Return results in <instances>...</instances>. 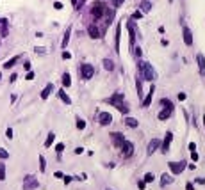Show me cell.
Listing matches in <instances>:
<instances>
[{"label":"cell","instance_id":"ab89813d","mask_svg":"<svg viewBox=\"0 0 205 190\" xmlns=\"http://www.w3.org/2000/svg\"><path fill=\"white\" fill-rule=\"evenodd\" d=\"M113 4H114V7H120L123 4V0H113Z\"/></svg>","mask_w":205,"mask_h":190},{"label":"cell","instance_id":"816d5d0a","mask_svg":"<svg viewBox=\"0 0 205 190\" xmlns=\"http://www.w3.org/2000/svg\"><path fill=\"white\" fill-rule=\"evenodd\" d=\"M203 125H205V116H203Z\"/></svg>","mask_w":205,"mask_h":190},{"label":"cell","instance_id":"f1b7e54d","mask_svg":"<svg viewBox=\"0 0 205 190\" xmlns=\"http://www.w3.org/2000/svg\"><path fill=\"white\" fill-rule=\"evenodd\" d=\"M128 34H130V46L134 48V39H136V32H134V28H132V25H128Z\"/></svg>","mask_w":205,"mask_h":190},{"label":"cell","instance_id":"836d02e7","mask_svg":"<svg viewBox=\"0 0 205 190\" xmlns=\"http://www.w3.org/2000/svg\"><path fill=\"white\" fill-rule=\"evenodd\" d=\"M7 156H9V153H7L6 149H2V148H0V158H2V160H6Z\"/></svg>","mask_w":205,"mask_h":190},{"label":"cell","instance_id":"f546056e","mask_svg":"<svg viewBox=\"0 0 205 190\" xmlns=\"http://www.w3.org/2000/svg\"><path fill=\"white\" fill-rule=\"evenodd\" d=\"M39 171L45 172L47 171V162H45V156H39Z\"/></svg>","mask_w":205,"mask_h":190},{"label":"cell","instance_id":"7402d4cb","mask_svg":"<svg viewBox=\"0 0 205 190\" xmlns=\"http://www.w3.org/2000/svg\"><path fill=\"white\" fill-rule=\"evenodd\" d=\"M120 34H121V25L118 23V27H116V52H120Z\"/></svg>","mask_w":205,"mask_h":190},{"label":"cell","instance_id":"6da1fadb","mask_svg":"<svg viewBox=\"0 0 205 190\" xmlns=\"http://www.w3.org/2000/svg\"><path fill=\"white\" fill-rule=\"evenodd\" d=\"M137 68H139V75H141L143 80H148V82H154L157 78V73L155 70L152 68V64H148L146 61H141V62L137 64Z\"/></svg>","mask_w":205,"mask_h":190},{"label":"cell","instance_id":"52a82bcc","mask_svg":"<svg viewBox=\"0 0 205 190\" xmlns=\"http://www.w3.org/2000/svg\"><path fill=\"white\" fill-rule=\"evenodd\" d=\"M98 119H100V125H102V126H107V125L113 123V116H111L109 112H100Z\"/></svg>","mask_w":205,"mask_h":190},{"label":"cell","instance_id":"681fc988","mask_svg":"<svg viewBox=\"0 0 205 190\" xmlns=\"http://www.w3.org/2000/svg\"><path fill=\"white\" fill-rule=\"evenodd\" d=\"M23 68L29 71V70H30V62H25V64H23Z\"/></svg>","mask_w":205,"mask_h":190},{"label":"cell","instance_id":"f5cc1de1","mask_svg":"<svg viewBox=\"0 0 205 190\" xmlns=\"http://www.w3.org/2000/svg\"><path fill=\"white\" fill-rule=\"evenodd\" d=\"M0 78H2V73H0Z\"/></svg>","mask_w":205,"mask_h":190},{"label":"cell","instance_id":"7c38bea8","mask_svg":"<svg viewBox=\"0 0 205 190\" xmlns=\"http://www.w3.org/2000/svg\"><path fill=\"white\" fill-rule=\"evenodd\" d=\"M87 34H89V37H91V39H100V37H102L100 30L95 27V25H89V28H87Z\"/></svg>","mask_w":205,"mask_h":190},{"label":"cell","instance_id":"277c9868","mask_svg":"<svg viewBox=\"0 0 205 190\" xmlns=\"http://www.w3.org/2000/svg\"><path fill=\"white\" fill-rule=\"evenodd\" d=\"M121 155H123V158H128V156H132V153H134V144L130 141H123L121 142Z\"/></svg>","mask_w":205,"mask_h":190},{"label":"cell","instance_id":"74e56055","mask_svg":"<svg viewBox=\"0 0 205 190\" xmlns=\"http://www.w3.org/2000/svg\"><path fill=\"white\" fill-rule=\"evenodd\" d=\"M63 149H64V144H57V146H56V151H57V153H63Z\"/></svg>","mask_w":205,"mask_h":190},{"label":"cell","instance_id":"603a6c76","mask_svg":"<svg viewBox=\"0 0 205 190\" xmlns=\"http://www.w3.org/2000/svg\"><path fill=\"white\" fill-rule=\"evenodd\" d=\"M150 9H152V4H150L148 0H143L141 2V13H148Z\"/></svg>","mask_w":205,"mask_h":190},{"label":"cell","instance_id":"e575fe53","mask_svg":"<svg viewBox=\"0 0 205 190\" xmlns=\"http://www.w3.org/2000/svg\"><path fill=\"white\" fill-rule=\"evenodd\" d=\"M191 160L193 162H198V153L196 151H191Z\"/></svg>","mask_w":205,"mask_h":190},{"label":"cell","instance_id":"f6af8a7d","mask_svg":"<svg viewBox=\"0 0 205 190\" xmlns=\"http://www.w3.org/2000/svg\"><path fill=\"white\" fill-rule=\"evenodd\" d=\"M178 99H180V101H184V99H185V92H180V94H178Z\"/></svg>","mask_w":205,"mask_h":190},{"label":"cell","instance_id":"ac0fdd59","mask_svg":"<svg viewBox=\"0 0 205 190\" xmlns=\"http://www.w3.org/2000/svg\"><path fill=\"white\" fill-rule=\"evenodd\" d=\"M18 59H20V55H16V57H13V59H9V61L4 64V70H9V68H13L14 64L18 62Z\"/></svg>","mask_w":205,"mask_h":190},{"label":"cell","instance_id":"4fadbf2b","mask_svg":"<svg viewBox=\"0 0 205 190\" xmlns=\"http://www.w3.org/2000/svg\"><path fill=\"white\" fill-rule=\"evenodd\" d=\"M111 137H113V142L116 148H120L121 142L125 141V137H123V133H118V132H114V133H111Z\"/></svg>","mask_w":205,"mask_h":190},{"label":"cell","instance_id":"d4e9b609","mask_svg":"<svg viewBox=\"0 0 205 190\" xmlns=\"http://www.w3.org/2000/svg\"><path fill=\"white\" fill-rule=\"evenodd\" d=\"M63 85H64V87H70V85H71L70 73H64V75H63Z\"/></svg>","mask_w":205,"mask_h":190},{"label":"cell","instance_id":"4dcf8cb0","mask_svg":"<svg viewBox=\"0 0 205 190\" xmlns=\"http://www.w3.org/2000/svg\"><path fill=\"white\" fill-rule=\"evenodd\" d=\"M154 179H155V176H154L152 172H146V174H145V179H143V181H145V183H150V181H154Z\"/></svg>","mask_w":205,"mask_h":190},{"label":"cell","instance_id":"9a60e30c","mask_svg":"<svg viewBox=\"0 0 205 190\" xmlns=\"http://www.w3.org/2000/svg\"><path fill=\"white\" fill-rule=\"evenodd\" d=\"M121 101H123V94H120V92H116V94H114V96H111V98H109V105H118V103H121Z\"/></svg>","mask_w":205,"mask_h":190},{"label":"cell","instance_id":"ffe728a7","mask_svg":"<svg viewBox=\"0 0 205 190\" xmlns=\"http://www.w3.org/2000/svg\"><path fill=\"white\" fill-rule=\"evenodd\" d=\"M125 125H127L128 128H137L139 123H137V119H134V117H127V119H125Z\"/></svg>","mask_w":205,"mask_h":190},{"label":"cell","instance_id":"d6986e66","mask_svg":"<svg viewBox=\"0 0 205 190\" xmlns=\"http://www.w3.org/2000/svg\"><path fill=\"white\" fill-rule=\"evenodd\" d=\"M70 34H71V27H68V28H66V34H64V37H63V44H61L63 48H66V46H68V41H70Z\"/></svg>","mask_w":205,"mask_h":190},{"label":"cell","instance_id":"7bdbcfd3","mask_svg":"<svg viewBox=\"0 0 205 190\" xmlns=\"http://www.w3.org/2000/svg\"><path fill=\"white\" fill-rule=\"evenodd\" d=\"M25 78H27V80H32V78H34V73H32V71H29L27 77H25Z\"/></svg>","mask_w":205,"mask_h":190},{"label":"cell","instance_id":"2e32d148","mask_svg":"<svg viewBox=\"0 0 205 190\" xmlns=\"http://www.w3.org/2000/svg\"><path fill=\"white\" fill-rule=\"evenodd\" d=\"M54 91V84H47V87L43 89V92H41V99H47L50 96V92Z\"/></svg>","mask_w":205,"mask_h":190},{"label":"cell","instance_id":"e0dca14e","mask_svg":"<svg viewBox=\"0 0 205 190\" xmlns=\"http://www.w3.org/2000/svg\"><path fill=\"white\" fill-rule=\"evenodd\" d=\"M170 183H173V178H171L170 174L164 172L163 178H161V187H166V185H170Z\"/></svg>","mask_w":205,"mask_h":190},{"label":"cell","instance_id":"ee69618b","mask_svg":"<svg viewBox=\"0 0 205 190\" xmlns=\"http://www.w3.org/2000/svg\"><path fill=\"white\" fill-rule=\"evenodd\" d=\"M189 151H196V144H194V142L189 144Z\"/></svg>","mask_w":205,"mask_h":190},{"label":"cell","instance_id":"db71d44e","mask_svg":"<svg viewBox=\"0 0 205 190\" xmlns=\"http://www.w3.org/2000/svg\"><path fill=\"white\" fill-rule=\"evenodd\" d=\"M170 2H173V0H170Z\"/></svg>","mask_w":205,"mask_h":190},{"label":"cell","instance_id":"5b68a950","mask_svg":"<svg viewBox=\"0 0 205 190\" xmlns=\"http://www.w3.org/2000/svg\"><path fill=\"white\" fill-rule=\"evenodd\" d=\"M34 188H38V179L32 174H27L25 179H23V190H34Z\"/></svg>","mask_w":205,"mask_h":190},{"label":"cell","instance_id":"484cf974","mask_svg":"<svg viewBox=\"0 0 205 190\" xmlns=\"http://www.w3.org/2000/svg\"><path fill=\"white\" fill-rule=\"evenodd\" d=\"M161 105H163L164 108H170V110H173V103H171L168 98H163V99H161Z\"/></svg>","mask_w":205,"mask_h":190},{"label":"cell","instance_id":"8fae6325","mask_svg":"<svg viewBox=\"0 0 205 190\" xmlns=\"http://www.w3.org/2000/svg\"><path fill=\"white\" fill-rule=\"evenodd\" d=\"M196 62H198V68H200V75L205 77V57L202 55V53L196 55Z\"/></svg>","mask_w":205,"mask_h":190},{"label":"cell","instance_id":"44dd1931","mask_svg":"<svg viewBox=\"0 0 205 190\" xmlns=\"http://www.w3.org/2000/svg\"><path fill=\"white\" fill-rule=\"evenodd\" d=\"M59 98L63 99V101L66 103V105H71V99H70V96H68V94H66V92H64L63 89L59 91Z\"/></svg>","mask_w":205,"mask_h":190},{"label":"cell","instance_id":"d590c367","mask_svg":"<svg viewBox=\"0 0 205 190\" xmlns=\"http://www.w3.org/2000/svg\"><path fill=\"white\" fill-rule=\"evenodd\" d=\"M132 18H134V20H139V18H143V13H141V11H136Z\"/></svg>","mask_w":205,"mask_h":190},{"label":"cell","instance_id":"1f68e13d","mask_svg":"<svg viewBox=\"0 0 205 190\" xmlns=\"http://www.w3.org/2000/svg\"><path fill=\"white\" fill-rule=\"evenodd\" d=\"M6 179V167H4V163H0V181H4Z\"/></svg>","mask_w":205,"mask_h":190},{"label":"cell","instance_id":"cb8c5ba5","mask_svg":"<svg viewBox=\"0 0 205 190\" xmlns=\"http://www.w3.org/2000/svg\"><path fill=\"white\" fill-rule=\"evenodd\" d=\"M170 116H171V110H170V108H164L163 112L159 114V119H161V121H166Z\"/></svg>","mask_w":205,"mask_h":190},{"label":"cell","instance_id":"b9f144b4","mask_svg":"<svg viewBox=\"0 0 205 190\" xmlns=\"http://www.w3.org/2000/svg\"><path fill=\"white\" fill-rule=\"evenodd\" d=\"M54 176H56L57 179H63V178H64V174H63V172H59V171H57V172L54 174Z\"/></svg>","mask_w":205,"mask_h":190},{"label":"cell","instance_id":"3957f363","mask_svg":"<svg viewBox=\"0 0 205 190\" xmlns=\"http://www.w3.org/2000/svg\"><path fill=\"white\" fill-rule=\"evenodd\" d=\"M78 73H80V77L84 78V80H89V78L95 75V68H93L91 64H82V66L78 68Z\"/></svg>","mask_w":205,"mask_h":190},{"label":"cell","instance_id":"9c48e42d","mask_svg":"<svg viewBox=\"0 0 205 190\" xmlns=\"http://www.w3.org/2000/svg\"><path fill=\"white\" fill-rule=\"evenodd\" d=\"M171 141H173V133H171V132H168V133H166V139H164V142L161 144V146H163V148H161V151H163V153H166V151L170 149Z\"/></svg>","mask_w":205,"mask_h":190},{"label":"cell","instance_id":"7dc6e473","mask_svg":"<svg viewBox=\"0 0 205 190\" xmlns=\"http://www.w3.org/2000/svg\"><path fill=\"white\" fill-rule=\"evenodd\" d=\"M185 190H194V188H193V183H187V185H185Z\"/></svg>","mask_w":205,"mask_h":190},{"label":"cell","instance_id":"f35d334b","mask_svg":"<svg viewBox=\"0 0 205 190\" xmlns=\"http://www.w3.org/2000/svg\"><path fill=\"white\" fill-rule=\"evenodd\" d=\"M63 59H71V53H70V52H66V50H64V52H63Z\"/></svg>","mask_w":205,"mask_h":190},{"label":"cell","instance_id":"4316f807","mask_svg":"<svg viewBox=\"0 0 205 190\" xmlns=\"http://www.w3.org/2000/svg\"><path fill=\"white\" fill-rule=\"evenodd\" d=\"M104 68H105L107 71H113L114 70V62L111 61V59H105V61H104Z\"/></svg>","mask_w":205,"mask_h":190},{"label":"cell","instance_id":"30bf717a","mask_svg":"<svg viewBox=\"0 0 205 190\" xmlns=\"http://www.w3.org/2000/svg\"><path fill=\"white\" fill-rule=\"evenodd\" d=\"M159 146H161V141H159V139H152V142L148 144V149H146V153H148V155H154V153L157 151V148H159Z\"/></svg>","mask_w":205,"mask_h":190},{"label":"cell","instance_id":"60d3db41","mask_svg":"<svg viewBox=\"0 0 205 190\" xmlns=\"http://www.w3.org/2000/svg\"><path fill=\"white\" fill-rule=\"evenodd\" d=\"M54 7L59 11V9H63V4H61V2H54Z\"/></svg>","mask_w":205,"mask_h":190},{"label":"cell","instance_id":"8d00e7d4","mask_svg":"<svg viewBox=\"0 0 205 190\" xmlns=\"http://www.w3.org/2000/svg\"><path fill=\"white\" fill-rule=\"evenodd\" d=\"M6 137L7 139H13V130H11V128H7L6 130Z\"/></svg>","mask_w":205,"mask_h":190},{"label":"cell","instance_id":"d6a6232c","mask_svg":"<svg viewBox=\"0 0 205 190\" xmlns=\"http://www.w3.org/2000/svg\"><path fill=\"white\" fill-rule=\"evenodd\" d=\"M77 128H78V130H84V128H86V121L78 117V119H77Z\"/></svg>","mask_w":205,"mask_h":190},{"label":"cell","instance_id":"bcb514c9","mask_svg":"<svg viewBox=\"0 0 205 190\" xmlns=\"http://www.w3.org/2000/svg\"><path fill=\"white\" fill-rule=\"evenodd\" d=\"M137 187H139V188H141V190H145V187H146V183H145V181H139V185H137Z\"/></svg>","mask_w":205,"mask_h":190},{"label":"cell","instance_id":"5bb4252c","mask_svg":"<svg viewBox=\"0 0 205 190\" xmlns=\"http://www.w3.org/2000/svg\"><path fill=\"white\" fill-rule=\"evenodd\" d=\"M154 92H155V87L152 85V87H150V91H148V94H146V98L143 99V105H141V107H148L150 103H152V98H154Z\"/></svg>","mask_w":205,"mask_h":190},{"label":"cell","instance_id":"83f0119b","mask_svg":"<svg viewBox=\"0 0 205 190\" xmlns=\"http://www.w3.org/2000/svg\"><path fill=\"white\" fill-rule=\"evenodd\" d=\"M56 141V133H48V137H47V141H45V146L47 148H50L52 146V142Z\"/></svg>","mask_w":205,"mask_h":190},{"label":"cell","instance_id":"ba28073f","mask_svg":"<svg viewBox=\"0 0 205 190\" xmlns=\"http://www.w3.org/2000/svg\"><path fill=\"white\" fill-rule=\"evenodd\" d=\"M182 36H184V43L187 44V46H191L193 44V32L189 27H184L182 28Z\"/></svg>","mask_w":205,"mask_h":190},{"label":"cell","instance_id":"7a4b0ae2","mask_svg":"<svg viewBox=\"0 0 205 190\" xmlns=\"http://www.w3.org/2000/svg\"><path fill=\"white\" fill-rule=\"evenodd\" d=\"M104 14H107V7L102 4V2H95L91 7V16L95 18V20H100Z\"/></svg>","mask_w":205,"mask_h":190},{"label":"cell","instance_id":"c3c4849f","mask_svg":"<svg viewBox=\"0 0 205 190\" xmlns=\"http://www.w3.org/2000/svg\"><path fill=\"white\" fill-rule=\"evenodd\" d=\"M63 179H64V183H66V185H68V183H70V181H71V178H70V176H66V178H63Z\"/></svg>","mask_w":205,"mask_h":190},{"label":"cell","instance_id":"f907efd6","mask_svg":"<svg viewBox=\"0 0 205 190\" xmlns=\"http://www.w3.org/2000/svg\"><path fill=\"white\" fill-rule=\"evenodd\" d=\"M71 4H73V6H77V4H78V0H71Z\"/></svg>","mask_w":205,"mask_h":190},{"label":"cell","instance_id":"8992f818","mask_svg":"<svg viewBox=\"0 0 205 190\" xmlns=\"http://www.w3.org/2000/svg\"><path fill=\"white\" fill-rule=\"evenodd\" d=\"M168 165H170V169H171L173 174H180V172L185 169V165H187V163H185V162H170Z\"/></svg>","mask_w":205,"mask_h":190}]
</instances>
